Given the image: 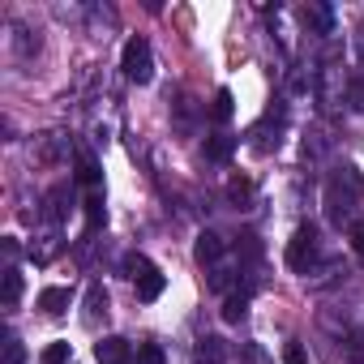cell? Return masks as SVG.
Masks as SVG:
<instances>
[{"mask_svg": "<svg viewBox=\"0 0 364 364\" xmlns=\"http://www.w3.org/2000/svg\"><path fill=\"white\" fill-rule=\"evenodd\" d=\"M360 198V180H355V171L347 167L343 176H334L330 185H326V215H330V223H343L347 215H351V202Z\"/></svg>", "mask_w": 364, "mask_h": 364, "instance_id": "obj_1", "label": "cell"}, {"mask_svg": "<svg viewBox=\"0 0 364 364\" xmlns=\"http://www.w3.org/2000/svg\"><path fill=\"white\" fill-rule=\"evenodd\" d=\"M124 270H129V279H133V287H137V300H159L163 296V287H167V279L159 274V266L150 262V257H141V253H133L129 262H124Z\"/></svg>", "mask_w": 364, "mask_h": 364, "instance_id": "obj_2", "label": "cell"}, {"mask_svg": "<svg viewBox=\"0 0 364 364\" xmlns=\"http://www.w3.org/2000/svg\"><path fill=\"white\" fill-rule=\"evenodd\" d=\"M120 69H124V77H129V82H137V86H146V82L154 77V56H150V43H146L141 35H133V39L124 43Z\"/></svg>", "mask_w": 364, "mask_h": 364, "instance_id": "obj_3", "label": "cell"}, {"mask_svg": "<svg viewBox=\"0 0 364 364\" xmlns=\"http://www.w3.org/2000/svg\"><path fill=\"white\" fill-rule=\"evenodd\" d=\"M317 257V228L313 223H300L291 245H287V266L291 270H309V262Z\"/></svg>", "mask_w": 364, "mask_h": 364, "instance_id": "obj_4", "label": "cell"}, {"mask_svg": "<svg viewBox=\"0 0 364 364\" xmlns=\"http://www.w3.org/2000/svg\"><path fill=\"white\" fill-rule=\"evenodd\" d=\"M95 355H99V364H129V338L107 334L95 343Z\"/></svg>", "mask_w": 364, "mask_h": 364, "instance_id": "obj_5", "label": "cell"}, {"mask_svg": "<svg viewBox=\"0 0 364 364\" xmlns=\"http://www.w3.org/2000/svg\"><path fill=\"white\" fill-rule=\"evenodd\" d=\"M69 304H73V291H69V287H43V291H39V309H43L48 317L69 313Z\"/></svg>", "mask_w": 364, "mask_h": 364, "instance_id": "obj_6", "label": "cell"}, {"mask_svg": "<svg viewBox=\"0 0 364 364\" xmlns=\"http://www.w3.org/2000/svg\"><path fill=\"white\" fill-rule=\"evenodd\" d=\"M193 257H198L202 266H215V262L223 257V236H219V232H202V236H198V249H193Z\"/></svg>", "mask_w": 364, "mask_h": 364, "instance_id": "obj_7", "label": "cell"}, {"mask_svg": "<svg viewBox=\"0 0 364 364\" xmlns=\"http://www.w3.org/2000/svg\"><path fill=\"white\" fill-rule=\"evenodd\" d=\"M43 215H48V223H52V228H56V223L69 215V185H56V189H48V210H43Z\"/></svg>", "mask_w": 364, "mask_h": 364, "instance_id": "obj_8", "label": "cell"}, {"mask_svg": "<svg viewBox=\"0 0 364 364\" xmlns=\"http://www.w3.org/2000/svg\"><path fill=\"white\" fill-rule=\"evenodd\" d=\"M232 154H236V137H228V133L206 137V159H210V163H228Z\"/></svg>", "mask_w": 364, "mask_h": 364, "instance_id": "obj_9", "label": "cell"}, {"mask_svg": "<svg viewBox=\"0 0 364 364\" xmlns=\"http://www.w3.org/2000/svg\"><path fill=\"white\" fill-rule=\"evenodd\" d=\"M232 112H236V99H232V90L223 86V90H215V103H210V116L223 124V120H232Z\"/></svg>", "mask_w": 364, "mask_h": 364, "instance_id": "obj_10", "label": "cell"}, {"mask_svg": "<svg viewBox=\"0 0 364 364\" xmlns=\"http://www.w3.org/2000/svg\"><path fill=\"white\" fill-rule=\"evenodd\" d=\"M82 206H86V223H90V232H95V228L107 219V210H103V193H99V189H90Z\"/></svg>", "mask_w": 364, "mask_h": 364, "instance_id": "obj_11", "label": "cell"}, {"mask_svg": "<svg viewBox=\"0 0 364 364\" xmlns=\"http://www.w3.org/2000/svg\"><path fill=\"white\" fill-rule=\"evenodd\" d=\"M86 309H90V313H86L90 326H95L99 313H107V291H103V283H90V291H86Z\"/></svg>", "mask_w": 364, "mask_h": 364, "instance_id": "obj_12", "label": "cell"}, {"mask_svg": "<svg viewBox=\"0 0 364 364\" xmlns=\"http://www.w3.org/2000/svg\"><path fill=\"white\" fill-rule=\"evenodd\" d=\"M22 296V270L18 266H5V309H14Z\"/></svg>", "mask_w": 364, "mask_h": 364, "instance_id": "obj_13", "label": "cell"}, {"mask_svg": "<svg viewBox=\"0 0 364 364\" xmlns=\"http://www.w3.org/2000/svg\"><path fill=\"white\" fill-rule=\"evenodd\" d=\"M77 180H82L86 189H99V163H95L90 154H82V159H77Z\"/></svg>", "mask_w": 364, "mask_h": 364, "instance_id": "obj_14", "label": "cell"}, {"mask_svg": "<svg viewBox=\"0 0 364 364\" xmlns=\"http://www.w3.org/2000/svg\"><path fill=\"white\" fill-rule=\"evenodd\" d=\"M228 198L245 206V202L253 198V185H249V180H245V176H236V180H232V185H228Z\"/></svg>", "mask_w": 364, "mask_h": 364, "instance_id": "obj_15", "label": "cell"}, {"mask_svg": "<svg viewBox=\"0 0 364 364\" xmlns=\"http://www.w3.org/2000/svg\"><path fill=\"white\" fill-rule=\"evenodd\" d=\"M245 304H249V296H245V291H240V296H228L223 317H228V321H240V317H245Z\"/></svg>", "mask_w": 364, "mask_h": 364, "instance_id": "obj_16", "label": "cell"}, {"mask_svg": "<svg viewBox=\"0 0 364 364\" xmlns=\"http://www.w3.org/2000/svg\"><path fill=\"white\" fill-rule=\"evenodd\" d=\"M22 360H26V347H22L18 334H9L5 338V364H22Z\"/></svg>", "mask_w": 364, "mask_h": 364, "instance_id": "obj_17", "label": "cell"}, {"mask_svg": "<svg viewBox=\"0 0 364 364\" xmlns=\"http://www.w3.org/2000/svg\"><path fill=\"white\" fill-rule=\"evenodd\" d=\"M347 103H351L355 112H364V77H351V82H347Z\"/></svg>", "mask_w": 364, "mask_h": 364, "instance_id": "obj_18", "label": "cell"}, {"mask_svg": "<svg viewBox=\"0 0 364 364\" xmlns=\"http://www.w3.org/2000/svg\"><path fill=\"white\" fill-rule=\"evenodd\" d=\"M43 364H69V343H52L43 351Z\"/></svg>", "mask_w": 364, "mask_h": 364, "instance_id": "obj_19", "label": "cell"}, {"mask_svg": "<svg viewBox=\"0 0 364 364\" xmlns=\"http://www.w3.org/2000/svg\"><path fill=\"white\" fill-rule=\"evenodd\" d=\"M137 364H163V347L141 343V347H137Z\"/></svg>", "mask_w": 364, "mask_h": 364, "instance_id": "obj_20", "label": "cell"}, {"mask_svg": "<svg viewBox=\"0 0 364 364\" xmlns=\"http://www.w3.org/2000/svg\"><path fill=\"white\" fill-rule=\"evenodd\" d=\"M304 22H313L321 35L330 31V9H304Z\"/></svg>", "mask_w": 364, "mask_h": 364, "instance_id": "obj_21", "label": "cell"}, {"mask_svg": "<svg viewBox=\"0 0 364 364\" xmlns=\"http://www.w3.org/2000/svg\"><path fill=\"white\" fill-rule=\"evenodd\" d=\"M347 236H351V249H355V257L364 262V219H360V223H351V232H347Z\"/></svg>", "mask_w": 364, "mask_h": 364, "instance_id": "obj_22", "label": "cell"}, {"mask_svg": "<svg viewBox=\"0 0 364 364\" xmlns=\"http://www.w3.org/2000/svg\"><path fill=\"white\" fill-rule=\"evenodd\" d=\"M304 360H309V355H304L300 343H287V347H283V364H304Z\"/></svg>", "mask_w": 364, "mask_h": 364, "instance_id": "obj_23", "label": "cell"}]
</instances>
